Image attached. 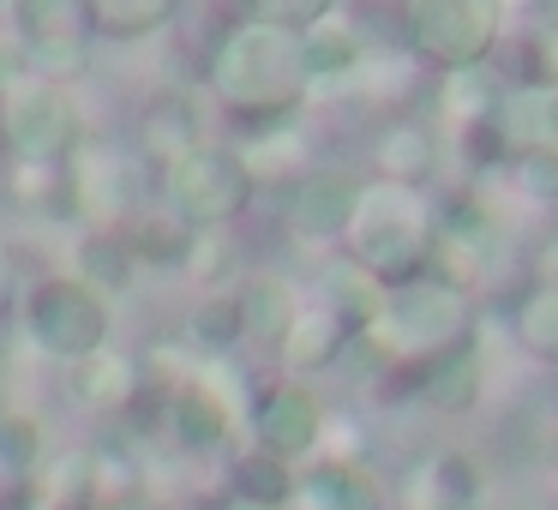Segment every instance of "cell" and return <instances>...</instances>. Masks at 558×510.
Wrapping results in <instances>:
<instances>
[{
  "label": "cell",
  "instance_id": "cell-12",
  "mask_svg": "<svg viewBox=\"0 0 558 510\" xmlns=\"http://www.w3.org/2000/svg\"><path fill=\"white\" fill-rule=\"evenodd\" d=\"M205 138V121H198V102L186 90H157V97L138 102V126H133V157L145 162L150 174L174 169L181 157H193Z\"/></svg>",
  "mask_w": 558,
  "mask_h": 510
},
{
  "label": "cell",
  "instance_id": "cell-11",
  "mask_svg": "<svg viewBox=\"0 0 558 510\" xmlns=\"http://www.w3.org/2000/svg\"><path fill=\"white\" fill-rule=\"evenodd\" d=\"M354 198H361V181L342 169H306L301 181L289 186V198H282V222H289L294 241L306 246H342V229H349L354 217Z\"/></svg>",
  "mask_w": 558,
  "mask_h": 510
},
{
  "label": "cell",
  "instance_id": "cell-41",
  "mask_svg": "<svg viewBox=\"0 0 558 510\" xmlns=\"http://www.w3.org/2000/svg\"><path fill=\"white\" fill-rule=\"evenodd\" d=\"M121 510H145V505H121Z\"/></svg>",
  "mask_w": 558,
  "mask_h": 510
},
{
  "label": "cell",
  "instance_id": "cell-30",
  "mask_svg": "<svg viewBox=\"0 0 558 510\" xmlns=\"http://www.w3.org/2000/svg\"><path fill=\"white\" fill-rule=\"evenodd\" d=\"M49 457V433L31 409H0V474L25 486Z\"/></svg>",
  "mask_w": 558,
  "mask_h": 510
},
{
  "label": "cell",
  "instance_id": "cell-22",
  "mask_svg": "<svg viewBox=\"0 0 558 510\" xmlns=\"http://www.w3.org/2000/svg\"><path fill=\"white\" fill-rule=\"evenodd\" d=\"M385 282L378 277H366L361 265H349V258H337V265H325V277H318V294L313 301L318 306H330V313L342 318V325L354 330V337H366L373 330V318L385 313Z\"/></svg>",
  "mask_w": 558,
  "mask_h": 510
},
{
  "label": "cell",
  "instance_id": "cell-36",
  "mask_svg": "<svg viewBox=\"0 0 558 510\" xmlns=\"http://www.w3.org/2000/svg\"><path fill=\"white\" fill-rule=\"evenodd\" d=\"M534 289H546V294H558V234L553 241H541V253H534Z\"/></svg>",
  "mask_w": 558,
  "mask_h": 510
},
{
  "label": "cell",
  "instance_id": "cell-4",
  "mask_svg": "<svg viewBox=\"0 0 558 510\" xmlns=\"http://www.w3.org/2000/svg\"><path fill=\"white\" fill-rule=\"evenodd\" d=\"M157 193H162V210H169L181 229L229 234L234 222L253 210L258 186H253V174H246V162L234 145H198L193 157H181L174 169L157 174Z\"/></svg>",
  "mask_w": 558,
  "mask_h": 510
},
{
  "label": "cell",
  "instance_id": "cell-39",
  "mask_svg": "<svg viewBox=\"0 0 558 510\" xmlns=\"http://www.w3.org/2000/svg\"><path fill=\"white\" fill-rule=\"evenodd\" d=\"M217 510H270V505H253V498H222Z\"/></svg>",
  "mask_w": 558,
  "mask_h": 510
},
{
  "label": "cell",
  "instance_id": "cell-31",
  "mask_svg": "<svg viewBox=\"0 0 558 510\" xmlns=\"http://www.w3.org/2000/svg\"><path fill=\"white\" fill-rule=\"evenodd\" d=\"M498 174H505V186H510L517 205H529V210H553L558 205V150H517Z\"/></svg>",
  "mask_w": 558,
  "mask_h": 510
},
{
  "label": "cell",
  "instance_id": "cell-19",
  "mask_svg": "<svg viewBox=\"0 0 558 510\" xmlns=\"http://www.w3.org/2000/svg\"><path fill=\"white\" fill-rule=\"evenodd\" d=\"M481 493H486L481 462H474L469 450H438V457L414 474L409 493H402V510H474Z\"/></svg>",
  "mask_w": 558,
  "mask_h": 510
},
{
  "label": "cell",
  "instance_id": "cell-2",
  "mask_svg": "<svg viewBox=\"0 0 558 510\" xmlns=\"http://www.w3.org/2000/svg\"><path fill=\"white\" fill-rule=\"evenodd\" d=\"M438 241V210L426 193H402V186L366 181L354 198V217L342 229V258L361 265L366 277H378L385 289L426 277Z\"/></svg>",
  "mask_w": 558,
  "mask_h": 510
},
{
  "label": "cell",
  "instance_id": "cell-33",
  "mask_svg": "<svg viewBox=\"0 0 558 510\" xmlns=\"http://www.w3.org/2000/svg\"><path fill=\"white\" fill-rule=\"evenodd\" d=\"M450 145H457L462 169H481V174H498L510 162V138H505V126H498V114H493V121L450 126Z\"/></svg>",
  "mask_w": 558,
  "mask_h": 510
},
{
  "label": "cell",
  "instance_id": "cell-8",
  "mask_svg": "<svg viewBox=\"0 0 558 510\" xmlns=\"http://www.w3.org/2000/svg\"><path fill=\"white\" fill-rule=\"evenodd\" d=\"M66 181H73V205H78V222H85V229H114L121 234L133 217H145L150 169L133 157V150L85 145L73 162H66Z\"/></svg>",
  "mask_w": 558,
  "mask_h": 510
},
{
  "label": "cell",
  "instance_id": "cell-32",
  "mask_svg": "<svg viewBox=\"0 0 558 510\" xmlns=\"http://www.w3.org/2000/svg\"><path fill=\"white\" fill-rule=\"evenodd\" d=\"M517 349L541 366H558V294L529 289L517 301Z\"/></svg>",
  "mask_w": 558,
  "mask_h": 510
},
{
  "label": "cell",
  "instance_id": "cell-5",
  "mask_svg": "<svg viewBox=\"0 0 558 510\" xmlns=\"http://www.w3.org/2000/svg\"><path fill=\"white\" fill-rule=\"evenodd\" d=\"M19 325H25L31 349H37L43 361H61V366H78L85 354H97L114 342L109 301L90 294L85 282H73L66 270H49V277H37L19 294Z\"/></svg>",
  "mask_w": 558,
  "mask_h": 510
},
{
  "label": "cell",
  "instance_id": "cell-27",
  "mask_svg": "<svg viewBox=\"0 0 558 510\" xmlns=\"http://www.w3.org/2000/svg\"><path fill=\"white\" fill-rule=\"evenodd\" d=\"M505 109V78L493 66H462V73H438V114L445 126H469V121H493Z\"/></svg>",
  "mask_w": 558,
  "mask_h": 510
},
{
  "label": "cell",
  "instance_id": "cell-38",
  "mask_svg": "<svg viewBox=\"0 0 558 510\" xmlns=\"http://www.w3.org/2000/svg\"><path fill=\"white\" fill-rule=\"evenodd\" d=\"M31 510H90V505H73V498H37Z\"/></svg>",
  "mask_w": 558,
  "mask_h": 510
},
{
  "label": "cell",
  "instance_id": "cell-6",
  "mask_svg": "<svg viewBox=\"0 0 558 510\" xmlns=\"http://www.w3.org/2000/svg\"><path fill=\"white\" fill-rule=\"evenodd\" d=\"M0 145H7L13 162L66 169L85 150V109H78L73 90L19 78L13 90H0Z\"/></svg>",
  "mask_w": 558,
  "mask_h": 510
},
{
  "label": "cell",
  "instance_id": "cell-18",
  "mask_svg": "<svg viewBox=\"0 0 558 510\" xmlns=\"http://www.w3.org/2000/svg\"><path fill=\"white\" fill-rule=\"evenodd\" d=\"M66 277L85 282L90 294H102V301H121V294H133V282H138V258H133V246H126V234L85 229L73 241V253H66Z\"/></svg>",
  "mask_w": 558,
  "mask_h": 510
},
{
  "label": "cell",
  "instance_id": "cell-25",
  "mask_svg": "<svg viewBox=\"0 0 558 510\" xmlns=\"http://www.w3.org/2000/svg\"><path fill=\"white\" fill-rule=\"evenodd\" d=\"M186 342H193L198 354H210V361H229V354L246 342V318H241V294H234V282L229 289H205L193 301Z\"/></svg>",
  "mask_w": 558,
  "mask_h": 510
},
{
  "label": "cell",
  "instance_id": "cell-3",
  "mask_svg": "<svg viewBox=\"0 0 558 510\" xmlns=\"http://www.w3.org/2000/svg\"><path fill=\"white\" fill-rule=\"evenodd\" d=\"M469 337H474V301L457 289H445V282H433V277L397 282V289L385 294V313L366 330V342H373L390 366H426Z\"/></svg>",
  "mask_w": 558,
  "mask_h": 510
},
{
  "label": "cell",
  "instance_id": "cell-17",
  "mask_svg": "<svg viewBox=\"0 0 558 510\" xmlns=\"http://www.w3.org/2000/svg\"><path fill=\"white\" fill-rule=\"evenodd\" d=\"M66 378H73V397L85 402V409H97V414L133 409L138 390H145V366H138V354L121 349V342H109V349L85 354L78 366H66Z\"/></svg>",
  "mask_w": 558,
  "mask_h": 510
},
{
  "label": "cell",
  "instance_id": "cell-10",
  "mask_svg": "<svg viewBox=\"0 0 558 510\" xmlns=\"http://www.w3.org/2000/svg\"><path fill=\"white\" fill-rule=\"evenodd\" d=\"M241 402L210 378V366L174 378L169 397H162V433L181 457H217L222 445L234 438V421H241Z\"/></svg>",
  "mask_w": 558,
  "mask_h": 510
},
{
  "label": "cell",
  "instance_id": "cell-1",
  "mask_svg": "<svg viewBox=\"0 0 558 510\" xmlns=\"http://www.w3.org/2000/svg\"><path fill=\"white\" fill-rule=\"evenodd\" d=\"M205 85H210V97L229 114H241L246 126H282V121H294V109H301L306 97H313L306 66H301V37H294V31H277V25H258L253 13L222 31V42L210 49Z\"/></svg>",
  "mask_w": 558,
  "mask_h": 510
},
{
  "label": "cell",
  "instance_id": "cell-34",
  "mask_svg": "<svg viewBox=\"0 0 558 510\" xmlns=\"http://www.w3.org/2000/svg\"><path fill=\"white\" fill-rule=\"evenodd\" d=\"M198 289H229L234 277V234H193V253H186Z\"/></svg>",
  "mask_w": 558,
  "mask_h": 510
},
{
  "label": "cell",
  "instance_id": "cell-13",
  "mask_svg": "<svg viewBox=\"0 0 558 510\" xmlns=\"http://www.w3.org/2000/svg\"><path fill=\"white\" fill-rule=\"evenodd\" d=\"M349 342H354V330L342 325L330 306H318V301H301V313H294V325L282 330V342H277V361H282V378H294V385H306V378H325L330 366L349 354Z\"/></svg>",
  "mask_w": 558,
  "mask_h": 510
},
{
  "label": "cell",
  "instance_id": "cell-35",
  "mask_svg": "<svg viewBox=\"0 0 558 510\" xmlns=\"http://www.w3.org/2000/svg\"><path fill=\"white\" fill-rule=\"evenodd\" d=\"M366 450H373V438H366V426L354 421V414H325L318 457H325V462H349V469H366Z\"/></svg>",
  "mask_w": 558,
  "mask_h": 510
},
{
  "label": "cell",
  "instance_id": "cell-28",
  "mask_svg": "<svg viewBox=\"0 0 558 510\" xmlns=\"http://www.w3.org/2000/svg\"><path fill=\"white\" fill-rule=\"evenodd\" d=\"M294 486H301V469H289V462L265 457V450H253V445L229 462V498H253V505H270V510H294Z\"/></svg>",
  "mask_w": 558,
  "mask_h": 510
},
{
  "label": "cell",
  "instance_id": "cell-15",
  "mask_svg": "<svg viewBox=\"0 0 558 510\" xmlns=\"http://www.w3.org/2000/svg\"><path fill=\"white\" fill-rule=\"evenodd\" d=\"M366 61V37L349 13L330 7L318 25L301 31V66H306V85L313 90H349V78L361 73Z\"/></svg>",
  "mask_w": 558,
  "mask_h": 510
},
{
  "label": "cell",
  "instance_id": "cell-14",
  "mask_svg": "<svg viewBox=\"0 0 558 510\" xmlns=\"http://www.w3.org/2000/svg\"><path fill=\"white\" fill-rule=\"evenodd\" d=\"M481 390H486V354H481V337H469V342H457L450 354L426 361V366H421V378H414V397H421L433 414H445V421H462V414L481 409Z\"/></svg>",
  "mask_w": 558,
  "mask_h": 510
},
{
  "label": "cell",
  "instance_id": "cell-21",
  "mask_svg": "<svg viewBox=\"0 0 558 510\" xmlns=\"http://www.w3.org/2000/svg\"><path fill=\"white\" fill-rule=\"evenodd\" d=\"M181 19V0H90L85 31L90 42H145Z\"/></svg>",
  "mask_w": 558,
  "mask_h": 510
},
{
  "label": "cell",
  "instance_id": "cell-26",
  "mask_svg": "<svg viewBox=\"0 0 558 510\" xmlns=\"http://www.w3.org/2000/svg\"><path fill=\"white\" fill-rule=\"evenodd\" d=\"M234 294H241L246 342H270V349H277L282 330L294 325V313H301V294H294V282H289V277H246V282H234Z\"/></svg>",
  "mask_w": 558,
  "mask_h": 510
},
{
  "label": "cell",
  "instance_id": "cell-37",
  "mask_svg": "<svg viewBox=\"0 0 558 510\" xmlns=\"http://www.w3.org/2000/svg\"><path fill=\"white\" fill-rule=\"evenodd\" d=\"M534 150H558V90H541V138Z\"/></svg>",
  "mask_w": 558,
  "mask_h": 510
},
{
  "label": "cell",
  "instance_id": "cell-29",
  "mask_svg": "<svg viewBox=\"0 0 558 510\" xmlns=\"http://www.w3.org/2000/svg\"><path fill=\"white\" fill-rule=\"evenodd\" d=\"M126 246H133L138 270H186V253H193V229H181V222L169 217V210H145V217L126 222Z\"/></svg>",
  "mask_w": 558,
  "mask_h": 510
},
{
  "label": "cell",
  "instance_id": "cell-24",
  "mask_svg": "<svg viewBox=\"0 0 558 510\" xmlns=\"http://www.w3.org/2000/svg\"><path fill=\"white\" fill-rule=\"evenodd\" d=\"M421 85H426V66L409 49H366L361 73L349 78V90L361 102H373V109H402Z\"/></svg>",
  "mask_w": 558,
  "mask_h": 510
},
{
  "label": "cell",
  "instance_id": "cell-20",
  "mask_svg": "<svg viewBox=\"0 0 558 510\" xmlns=\"http://www.w3.org/2000/svg\"><path fill=\"white\" fill-rule=\"evenodd\" d=\"M294 510H385V486L366 469L313 457L301 469V486H294Z\"/></svg>",
  "mask_w": 558,
  "mask_h": 510
},
{
  "label": "cell",
  "instance_id": "cell-16",
  "mask_svg": "<svg viewBox=\"0 0 558 510\" xmlns=\"http://www.w3.org/2000/svg\"><path fill=\"white\" fill-rule=\"evenodd\" d=\"M438 157H445V138L426 121H390L385 133L373 138V169L385 186H402V193H426L438 174Z\"/></svg>",
  "mask_w": 558,
  "mask_h": 510
},
{
  "label": "cell",
  "instance_id": "cell-40",
  "mask_svg": "<svg viewBox=\"0 0 558 510\" xmlns=\"http://www.w3.org/2000/svg\"><path fill=\"white\" fill-rule=\"evenodd\" d=\"M7 294H13V265L0 258V301H7Z\"/></svg>",
  "mask_w": 558,
  "mask_h": 510
},
{
  "label": "cell",
  "instance_id": "cell-7",
  "mask_svg": "<svg viewBox=\"0 0 558 510\" xmlns=\"http://www.w3.org/2000/svg\"><path fill=\"white\" fill-rule=\"evenodd\" d=\"M409 54L426 73H462V66H493V49L505 42V7L498 0H414Z\"/></svg>",
  "mask_w": 558,
  "mask_h": 510
},
{
  "label": "cell",
  "instance_id": "cell-23",
  "mask_svg": "<svg viewBox=\"0 0 558 510\" xmlns=\"http://www.w3.org/2000/svg\"><path fill=\"white\" fill-rule=\"evenodd\" d=\"M241 162H246V174H253V186H282V181H301L306 174V133L294 121H282V126H258L253 138H241Z\"/></svg>",
  "mask_w": 558,
  "mask_h": 510
},
{
  "label": "cell",
  "instance_id": "cell-9",
  "mask_svg": "<svg viewBox=\"0 0 558 510\" xmlns=\"http://www.w3.org/2000/svg\"><path fill=\"white\" fill-rule=\"evenodd\" d=\"M246 433H253V450L289 462V469H306L318 457V438H325V402L313 397V385L282 378L246 402Z\"/></svg>",
  "mask_w": 558,
  "mask_h": 510
}]
</instances>
